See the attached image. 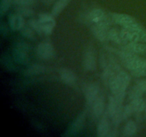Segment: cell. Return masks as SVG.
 <instances>
[{"mask_svg":"<svg viewBox=\"0 0 146 137\" xmlns=\"http://www.w3.org/2000/svg\"><path fill=\"white\" fill-rule=\"evenodd\" d=\"M88 19L93 23H98L106 19V14L104 10L101 9H96L92 10L88 14Z\"/></svg>","mask_w":146,"mask_h":137,"instance_id":"14","label":"cell"},{"mask_svg":"<svg viewBox=\"0 0 146 137\" xmlns=\"http://www.w3.org/2000/svg\"><path fill=\"white\" fill-rule=\"evenodd\" d=\"M10 2H11V0H1V5H0V13H1V15H3L8 10L10 5Z\"/></svg>","mask_w":146,"mask_h":137,"instance_id":"25","label":"cell"},{"mask_svg":"<svg viewBox=\"0 0 146 137\" xmlns=\"http://www.w3.org/2000/svg\"><path fill=\"white\" fill-rule=\"evenodd\" d=\"M143 94V91L136 85L131 90V91H130L129 98H131V100L135 99V98H141V97L142 96Z\"/></svg>","mask_w":146,"mask_h":137,"instance_id":"22","label":"cell"},{"mask_svg":"<svg viewBox=\"0 0 146 137\" xmlns=\"http://www.w3.org/2000/svg\"><path fill=\"white\" fill-rule=\"evenodd\" d=\"M145 111H146V102H145Z\"/></svg>","mask_w":146,"mask_h":137,"instance_id":"29","label":"cell"},{"mask_svg":"<svg viewBox=\"0 0 146 137\" xmlns=\"http://www.w3.org/2000/svg\"><path fill=\"white\" fill-rule=\"evenodd\" d=\"M99 86L98 84L92 83L87 86L85 90V96L88 105L92 106L99 96Z\"/></svg>","mask_w":146,"mask_h":137,"instance_id":"7","label":"cell"},{"mask_svg":"<svg viewBox=\"0 0 146 137\" xmlns=\"http://www.w3.org/2000/svg\"><path fill=\"white\" fill-rule=\"evenodd\" d=\"M145 44H139L138 42H130L125 47V50L129 51L134 54H143L145 53Z\"/></svg>","mask_w":146,"mask_h":137,"instance_id":"15","label":"cell"},{"mask_svg":"<svg viewBox=\"0 0 146 137\" xmlns=\"http://www.w3.org/2000/svg\"><path fill=\"white\" fill-rule=\"evenodd\" d=\"M112 18L115 23L123 26V27H130L137 23L135 19L128 14L113 13L112 14Z\"/></svg>","mask_w":146,"mask_h":137,"instance_id":"8","label":"cell"},{"mask_svg":"<svg viewBox=\"0 0 146 137\" xmlns=\"http://www.w3.org/2000/svg\"><path fill=\"white\" fill-rule=\"evenodd\" d=\"M17 13L22 17H29L32 15L33 11L27 7H20V8L17 9Z\"/></svg>","mask_w":146,"mask_h":137,"instance_id":"23","label":"cell"},{"mask_svg":"<svg viewBox=\"0 0 146 137\" xmlns=\"http://www.w3.org/2000/svg\"><path fill=\"white\" fill-rule=\"evenodd\" d=\"M68 2H69V0H58V1H57L54 5L52 11H51L54 17L59 15L62 12L63 10L66 8Z\"/></svg>","mask_w":146,"mask_h":137,"instance_id":"16","label":"cell"},{"mask_svg":"<svg viewBox=\"0 0 146 137\" xmlns=\"http://www.w3.org/2000/svg\"><path fill=\"white\" fill-rule=\"evenodd\" d=\"M84 67L87 71H94L96 68V59L92 47L86 50L84 56Z\"/></svg>","mask_w":146,"mask_h":137,"instance_id":"5","label":"cell"},{"mask_svg":"<svg viewBox=\"0 0 146 137\" xmlns=\"http://www.w3.org/2000/svg\"><path fill=\"white\" fill-rule=\"evenodd\" d=\"M145 53H146V49H145Z\"/></svg>","mask_w":146,"mask_h":137,"instance_id":"30","label":"cell"},{"mask_svg":"<svg viewBox=\"0 0 146 137\" xmlns=\"http://www.w3.org/2000/svg\"><path fill=\"white\" fill-rule=\"evenodd\" d=\"M108 38L115 44H121L123 41L121 32L115 29H111L108 30Z\"/></svg>","mask_w":146,"mask_h":137,"instance_id":"20","label":"cell"},{"mask_svg":"<svg viewBox=\"0 0 146 137\" xmlns=\"http://www.w3.org/2000/svg\"><path fill=\"white\" fill-rule=\"evenodd\" d=\"M14 2L20 7H29L34 3V0H14Z\"/></svg>","mask_w":146,"mask_h":137,"instance_id":"26","label":"cell"},{"mask_svg":"<svg viewBox=\"0 0 146 137\" xmlns=\"http://www.w3.org/2000/svg\"><path fill=\"white\" fill-rule=\"evenodd\" d=\"M131 81V76L123 71H120L108 84L109 88L115 97L123 100L125 92Z\"/></svg>","mask_w":146,"mask_h":137,"instance_id":"1","label":"cell"},{"mask_svg":"<svg viewBox=\"0 0 146 137\" xmlns=\"http://www.w3.org/2000/svg\"><path fill=\"white\" fill-rule=\"evenodd\" d=\"M85 118H86V113L82 112L81 114L78 115L76 119L74 122V124L71 125L69 129L67 131L66 134L65 136H74L78 134L82 128L84 127V123H85Z\"/></svg>","mask_w":146,"mask_h":137,"instance_id":"9","label":"cell"},{"mask_svg":"<svg viewBox=\"0 0 146 137\" xmlns=\"http://www.w3.org/2000/svg\"><path fill=\"white\" fill-rule=\"evenodd\" d=\"M9 23L10 27L14 31L21 30L24 26V21L23 17L18 13L15 14H12L9 17Z\"/></svg>","mask_w":146,"mask_h":137,"instance_id":"12","label":"cell"},{"mask_svg":"<svg viewBox=\"0 0 146 137\" xmlns=\"http://www.w3.org/2000/svg\"><path fill=\"white\" fill-rule=\"evenodd\" d=\"M137 130L136 124L133 121H129L126 123L123 130V135L125 136H132L135 134Z\"/></svg>","mask_w":146,"mask_h":137,"instance_id":"19","label":"cell"},{"mask_svg":"<svg viewBox=\"0 0 146 137\" xmlns=\"http://www.w3.org/2000/svg\"><path fill=\"white\" fill-rule=\"evenodd\" d=\"M104 108H105L104 96L102 95H99L98 98H96V100L94 101V104H92V106H91L93 114L96 117L101 116L103 114V112H104Z\"/></svg>","mask_w":146,"mask_h":137,"instance_id":"11","label":"cell"},{"mask_svg":"<svg viewBox=\"0 0 146 137\" xmlns=\"http://www.w3.org/2000/svg\"><path fill=\"white\" fill-rule=\"evenodd\" d=\"M108 30L109 29H108V24H107L106 20L100 21L98 23H96V24L92 28V31L94 36L101 41H104L107 39H108Z\"/></svg>","mask_w":146,"mask_h":137,"instance_id":"4","label":"cell"},{"mask_svg":"<svg viewBox=\"0 0 146 137\" xmlns=\"http://www.w3.org/2000/svg\"><path fill=\"white\" fill-rule=\"evenodd\" d=\"M54 16L49 14H41L38 20H30L29 24L38 33L50 34L52 33L56 21Z\"/></svg>","mask_w":146,"mask_h":137,"instance_id":"2","label":"cell"},{"mask_svg":"<svg viewBox=\"0 0 146 137\" xmlns=\"http://www.w3.org/2000/svg\"><path fill=\"white\" fill-rule=\"evenodd\" d=\"M60 76L61 80L64 81L65 84L68 85H72L75 84L76 81V74L71 69L67 68H63L60 70Z\"/></svg>","mask_w":146,"mask_h":137,"instance_id":"10","label":"cell"},{"mask_svg":"<svg viewBox=\"0 0 146 137\" xmlns=\"http://www.w3.org/2000/svg\"><path fill=\"white\" fill-rule=\"evenodd\" d=\"M45 67L40 64H34L31 65L27 68L25 71V74L29 76L33 75H38L40 74H42L45 71Z\"/></svg>","mask_w":146,"mask_h":137,"instance_id":"17","label":"cell"},{"mask_svg":"<svg viewBox=\"0 0 146 137\" xmlns=\"http://www.w3.org/2000/svg\"><path fill=\"white\" fill-rule=\"evenodd\" d=\"M37 56L41 59H50L54 55V49L50 43H41L36 48Z\"/></svg>","mask_w":146,"mask_h":137,"instance_id":"6","label":"cell"},{"mask_svg":"<svg viewBox=\"0 0 146 137\" xmlns=\"http://www.w3.org/2000/svg\"><path fill=\"white\" fill-rule=\"evenodd\" d=\"M139 41H142V42L146 43V31L144 30L140 35V39Z\"/></svg>","mask_w":146,"mask_h":137,"instance_id":"28","label":"cell"},{"mask_svg":"<svg viewBox=\"0 0 146 137\" xmlns=\"http://www.w3.org/2000/svg\"><path fill=\"white\" fill-rule=\"evenodd\" d=\"M34 29L29 26H24L21 29V33L22 34L23 36H24L25 37L28 39H34Z\"/></svg>","mask_w":146,"mask_h":137,"instance_id":"21","label":"cell"},{"mask_svg":"<svg viewBox=\"0 0 146 137\" xmlns=\"http://www.w3.org/2000/svg\"><path fill=\"white\" fill-rule=\"evenodd\" d=\"M133 112V110L131 104H128V105H126L125 106H124L123 108L122 112L123 118V119H126L127 118H128V117L132 114Z\"/></svg>","mask_w":146,"mask_h":137,"instance_id":"24","label":"cell"},{"mask_svg":"<svg viewBox=\"0 0 146 137\" xmlns=\"http://www.w3.org/2000/svg\"><path fill=\"white\" fill-rule=\"evenodd\" d=\"M131 105L132 106L133 110V112H141L145 108V103L141 97L131 100Z\"/></svg>","mask_w":146,"mask_h":137,"instance_id":"18","label":"cell"},{"mask_svg":"<svg viewBox=\"0 0 146 137\" xmlns=\"http://www.w3.org/2000/svg\"><path fill=\"white\" fill-rule=\"evenodd\" d=\"M28 45L24 43H18L14 50V59L16 62L20 64H27L29 62V57L27 55Z\"/></svg>","mask_w":146,"mask_h":137,"instance_id":"3","label":"cell"},{"mask_svg":"<svg viewBox=\"0 0 146 137\" xmlns=\"http://www.w3.org/2000/svg\"><path fill=\"white\" fill-rule=\"evenodd\" d=\"M137 86L142 90L143 92H146V80H141L138 81Z\"/></svg>","mask_w":146,"mask_h":137,"instance_id":"27","label":"cell"},{"mask_svg":"<svg viewBox=\"0 0 146 137\" xmlns=\"http://www.w3.org/2000/svg\"><path fill=\"white\" fill-rule=\"evenodd\" d=\"M110 132L109 121L106 117L102 118L99 122L97 128V135L98 137H106Z\"/></svg>","mask_w":146,"mask_h":137,"instance_id":"13","label":"cell"}]
</instances>
